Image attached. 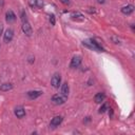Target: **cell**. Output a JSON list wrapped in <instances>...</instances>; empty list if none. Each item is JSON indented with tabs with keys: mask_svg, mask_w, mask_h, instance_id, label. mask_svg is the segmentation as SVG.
Returning <instances> with one entry per match:
<instances>
[{
	"mask_svg": "<svg viewBox=\"0 0 135 135\" xmlns=\"http://www.w3.org/2000/svg\"><path fill=\"white\" fill-rule=\"evenodd\" d=\"M82 44L84 46H86L88 49L90 50H93V51H96V52H103V47L95 41V39H86V40H83Z\"/></svg>",
	"mask_w": 135,
	"mask_h": 135,
	"instance_id": "cell-1",
	"label": "cell"
},
{
	"mask_svg": "<svg viewBox=\"0 0 135 135\" xmlns=\"http://www.w3.org/2000/svg\"><path fill=\"white\" fill-rule=\"evenodd\" d=\"M65 100H66V97H64V96L61 95V94H55V95L52 97V101H53L55 104H62V103H64Z\"/></svg>",
	"mask_w": 135,
	"mask_h": 135,
	"instance_id": "cell-2",
	"label": "cell"
},
{
	"mask_svg": "<svg viewBox=\"0 0 135 135\" xmlns=\"http://www.w3.org/2000/svg\"><path fill=\"white\" fill-rule=\"evenodd\" d=\"M60 82H61L60 74H58V73L54 74V76H53V77H52V79H51V84H52L54 88H59Z\"/></svg>",
	"mask_w": 135,
	"mask_h": 135,
	"instance_id": "cell-3",
	"label": "cell"
},
{
	"mask_svg": "<svg viewBox=\"0 0 135 135\" xmlns=\"http://www.w3.org/2000/svg\"><path fill=\"white\" fill-rule=\"evenodd\" d=\"M22 31L23 33L26 35V36H31L33 34V30H32V26L31 24L28 23V21H25V22H22Z\"/></svg>",
	"mask_w": 135,
	"mask_h": 135,
	"instance_id": "cell-4",
	"label": "cell"
},
{
	"mask_svg": "<svg viewBox=\"0 0 135 135\" xmlns=\"http://www.w3.org/2000/svg\"><path fill=\"white\" fill-rule=\"evenodd\" d=\"M13 37H14V31H13L12 28H7V30L5 31V33H4V36H3L4 42H6V43L11 42L12 39H13Z\"/></svg>",
	"mask_w": 135,
	"mask_h": 135,
	"instance_id": "cell-5",
	"label": "cell"
},
{
	"mask_svg": "<svg viewBox=\"0 0 135 135\" xmlns=\"http://www.w3.org/2000/svg\"><path fill=\"white\" fill-rule=\"evenodd\" d=\"M81 63V57L80 56H74L71 60V63H70V66L72 69H75V68H78Z\"/></svg>",
	"mask_w": 135,
	"mask_h": 135,
	"instance_id": "cell-6",
	"label": "cell"
},
{
	"mask_svg": "<svg viewBox=\"0 0 135 135\" xmlns=\"http://www.w3.org/2000/svg\"><path fill=\"white\" fill-rule=\"evenodd\" d=\"M28 4L32 7H37V8H42L44 5L42 0H28Z\"/></svg>",
	"mask_w": 135,
	"mask_h": 135,
	"instance_id": "cell-7",
	"label": "cell"
},
{
	"mask_svg": "<svg viewBox=\"0 0 135 135\" xmlns=\"http://www.w3.org/2000/svg\"><path fill=\"white\" fill-rule=\"evenodd\" d=\"M133 12H134V6L132 4H128V5L121 7V13L124 14V15H130Z\"/></svg>",
	"mask_w": 135,
	"mask_h": 135,
	"instance_id": "cell-8",
	"label": "cell"
},
{
	"mask_svg": "<svg viewBox=\"0 0 135 135\" xmlns=\"http://www.w3.org/2000/svg\"><path fill=\"white\" fill-rule=\"evenodd\" d=\"M5 19H6V21H7L8 23L14 22V21L16 20V15H15V13H14L13 11H7L6 14H5Z\"/></svg>",
	"mask_w": 135,
	"mask_h": 135,
	"instance_id": "cell-9",
	"label": "cell"
},
{
	"mask_svg": "<svg viewBox=\"0 0 135 135\" xmlns=\"http://www.w3.org/2000/svg\"><path fill=\"white\" fill-rule=\"evenodd\" d=\"M15 115H16L18 118L24 117V115H25V110H24V108L21 107V105L17 107V108L15 109Z\"/></svg>",
	"mask_w": 135,
	"mask_h": 135,
	"instance_id": "cell-10",
	"label": "cell"
},
{
	"mask_svg": "<svg viewBox=\"0 0 135 135\" xmlns=\"http://www.w3.org/2000/svg\"><path fill=\"white\" fill-rule=\"evenodd\" d=\"M61 121H62V117H61V116H55V117L51 120L50 126L53 127V128H56V127H58V126L61 123Z\"/></svg>",
	"mask_w": 135,
	"mask_h": 135,
	"instance_id": "cell-11",
	"label": "cell"
},
{
	"mask_svg": "<svg viewBox=\"0 0 135 135\" xmlns=\"http://www.w3.org/2000/svg\"><path fill=\"white\" fill-rule=\"evenodd\" d=\"M71 18L72 20H75V21H83L84 20V17L82 14L78 13V12H74L71 14Z\"/></svg>",
	"mask_w": 135,
	"mask_h": 135,
	"instance_id": "cell-12",
	"label": "cell"
},
{
	"mask_svg": "<svg viewBox=\"0 0 135 135\" xmlns=\"http://www.w3.org/2000/svg\"><path fill=\"white\" fill-rule=\"evenodd\" d=\"M26 94L30 99H36L37 97H39L42 94V92L41 91H28Z\"/></svg>",
	"mask_w": 135,
	"mask_h": 135,
	"instance_id": "cell-13",
	"label": "cell"
},
{
	"mask_svg": "<svg viewBox=\"0 0 135 135\" xmlns=\"http://www.w3.org/2000/svg\"><path fill=\"white\" fill-rule=\"evenodd\" d=\"M104 98H105V95H104V93H101V92H99V93H97V94L95 95V97H94V100H95V102H96V103H101V102L104 100Z\"/></svg>",
	"mask_w": 135,
	"mask_h": 135,
	"instance_id": "cell-14",
	"label": "cell"
},
{
	"mask_svg": "<svg viewBox=\"0 0 135 135\" xmlns=\"http://www.w3.org/2000/svg\"><path fill=\"white\" fill-rule=\"evenodd\" d=\"M69 91H70V89H69V84H68L66 82H64V83L61 85V95H63L64 97H66V98H68Z\"/></svg>",
	"mask_w": 135,
	"mask_h": 135,
	"instance_id": "cell-15",
	"label": "cell"
},
{
	"mask_svg": "<svg viewBox=\"0 0 135 135\" xmlns=\"http://www.w3.org/2000/svg\"><path fill=\"white\" fill-rule=\"evenodd\" d=\"M13 89V84L12 83H2L0 84V91H3V92H6V91H9Z\"/></svg>",
	"mask_w": 135,
	"mask_h": 135,
	"instance_id": "cell-16",
	"label": "cell"
},
{
	"mask_svg": "<svg viewBox=\"0 0 135 135\" xmlns=\"http://www.w3.org/2000/svg\"><path fill=\"white\" fill-rule=\"evenodd\" d=\"M20 16H21V20H22V22H25V21H27V18H26V14H25V12H24V11H21V14H20Z\"/></svg>",
	"mask_w": 135,
	"mask_h": 135,
	"instance_id": "cell-17",
	"label": "cell"
},
{
	"mask_svg": "<svg viewBox=\"0 0 135 135\" xmlns=\"http://www.w3.org/2000/svg\"><path fill=\"white\" fill-rule=\"evenodd\" d=\"M107 109H108V107H107V104H102L101 107H100V109H99V113H104L105 111H107Z\"/></svg>",
	"mask_w": 135,
	"mask_h": 135,
	"instance_id": "cell-18",
	"label": "cell"
},
{
	"mask_svg": "<svg viewBox=\"0 0 135 135\" xmlns=\"http://www.w3.org/2000/svg\"><path fill=\"white\" fill-rule=\"evenodd\" d=\"M50 22L52 23V25L55 24V17H54V15H51L50 16Z\"/></svg>",
	"mask_w": 135,
	"mask_h": 135,
	"instance_id": "cell-19",
	"label": "cell"
},
{
	"mask_svg": "<svg viewBox=\"0 0 135 135\" xmlns=\"http://www.w3.org/2000/svg\"><path fill=\"white\" fill-rule=\"evenodd\" d=\"M63 4H65V5H69L70 4V0H60Z\"/></svg>",
	"mask_w": 135,
	"mask_h": 135,
	"instance_id": "cell-20",
	"label": "cell"
},
{
	"mask_svg": "<svg viewBox=\"0 0 135 135\" xmlns=\"http://www.w3.org/2000/svg\"><path fill=\"white\" fill-rule=\"evenodd\" d=\"M2 32H3V25L0 23V35L2 34Z\"/></svg>",
	"mask_w": 135,
	"mask_h": 135,
	"instance_id": "cell-21",
	"label": "cell"
},
{
	"mask_svg": "<svg viewBox=\"0 0 135 135\" xmlns=\"http://www.w3.org/2000/svg\"><path fill=\"white\" fill-rule=\"evenodd\" d=\"M99 3H104V0H98Z\"/></svg>",
	"mask_w": 135,
	"mask_h": 135,
	"instance_id": "cell-22",
	"label": "cell"
}]
</instances>
